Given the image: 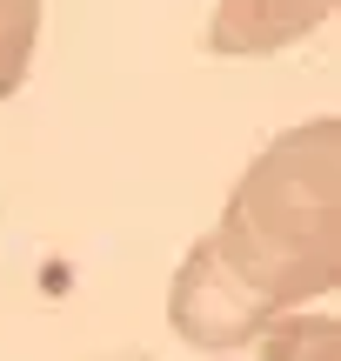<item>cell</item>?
<instances>
[{"instance_id": "5b68a950", "label": "cell", "mask_w": 341, "mask_h": 361, "mask_svg": "<svg viewBox=\"0 0 341 361\" xmlns=\"http://www.w3.org/2000/svg\"><path fill=\"white\" fill-rule=\"evenodd\" d=\"M34 40H40V0H0V101L27 87Z\"/></svg>"}, {"instance_id": "6da1fadb", "label": "cell", "mask_w": 341, "mask_h": 361, "mask_svg": "<svg viewBox=\"0 0 341 361\" xmlns=\"http://www.w3.org/2000/svg\"><path fill=\"white\" fill-rule=\"evenodd\" d=\"M214 247L281 314L341 281V121L315 114L261 147L221 207Z\"/></svg>"}, {"instance_id": "7a4b0ae2", "label": "cell", "mask_w": 341, "mask_h": 361, "mask_svg": "<svg viewBox=\"0 0 341 361\" xmlns=\"http://www.w3.org/2000/svg\"><path fill=\"white\" fill-rule=\"evenodd\" d=\"M275 314H281L275 301L254 295V288L228 268V255L214 247V234H201V241L181 255L174 288H168V322H174V335H181L187 348H201V355L254 348Z\"/></svg>"}, {"instance_id": "277c9868", "label": "cell", "mask_w": 341, "mask_h": 361, "mask_svg": "<svg viewBox=\"0 0 341 361\" xmlns=\"http://www.w3.org/2000/svg\"><path fill=\"white\" fill-rule=\"evenodd\" d=\"M261 361H341L335 314H275L261 328Z\"/></svg>"}, {"instance_id": "8992f818", "label": "cell", "mask_w": 341, "mask_h": 361, "mask_svg": "<svg viewBox=\"0 0 341 361\" xmlns=\"http://www.w3.org/2000/svg\"><path fill=\"white\" fill-rule=\"evenodd\" d=\"M101 361H147V355H101Z\"/></svg>"}, {"instance_id": "3957f363", "label": "cell", "mask_w": 341, "mask_h": 361, "mask_svg": "<svg viewBox=\"0 0 341 361\" xmlns=\"http://www.w3.org/2000/svg\"><path fill=\"white\" fill-rule=\"evenodd\" d=\"M335 13V0H214L208 13V54L221 61H261L294 40H308Z\"/></svg>"}]
</instances>
